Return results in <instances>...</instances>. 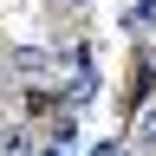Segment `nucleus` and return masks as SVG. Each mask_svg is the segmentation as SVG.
<instances>
[{
	"instance_id": "1",
	"label": "nucleus",
	"mask_w": 156,
	"mask_h": 156,
	"mask_svg": "<svg viewBox=\"0 0 156 156\" xmlns=\"http://www.w3.org/2000/svg\"><path fill=\"white\" fill-rule=\"evenodd\" d=\"M7 72H13L26 91H39V85L58 78V52H46V46H13V52H7Z\"/></svg>"
},
{
	"instance_id": "2",
	"label": "nucleus",
	"mask_w": 156,
	"mask_h": 156,
	"mask_svg": "<svg viewBox=\"0 0 156 156\" xmlns=\"http://www.w3.org/2000/svg\"><path fill=\"white\" fill-rule=\"evenodd\" d=\"M39 143H33V130L26 124H0V156H33Z\"/></svg>"
},
{
	"instance_id": "3",
	"label": "nucleus",
	"mask_w": 156,
	"mask_h": 156,
	"mask_svg": "<svg viewBox=\"0 0 156 156\" xmlns=\"http://www.w3.org/2000/svg\"><path fill=\"white\" fill-rule=\"evenodd\" d=\"M130 143H136V156H150V150H156V98H150L143 111H136V130H130Z\"/></svg>"
},
{
	"instance_id": "4",
	"label": "nucleus",
	"mask_w": 156,
	"mask_h": 156,
	"mask_svg": "<svg viewBox=\"0 0 156 156\" xmlns=\"http://www.w3.org/2000/svg\"><path fill=\"white\" fill-rule=\"evenodd\" d=\"M91 156H124V143H117V136H104V143H98Z\"/></svg>"
},
{
	"instance_id": "5",
	"label": "nucleus",
	"mask_w": 156,
	"mask_h": 156,
	"mask_svg": "<svg viewBox=\"0 0 156 156\" xmlns=\"http://www.w3.org/2000/svg\"><path fill=\"white\" fill-rule=\"evenodd\" d=\"M124 156H130V150H124Z\"/></svg>"
}]
</instances>
